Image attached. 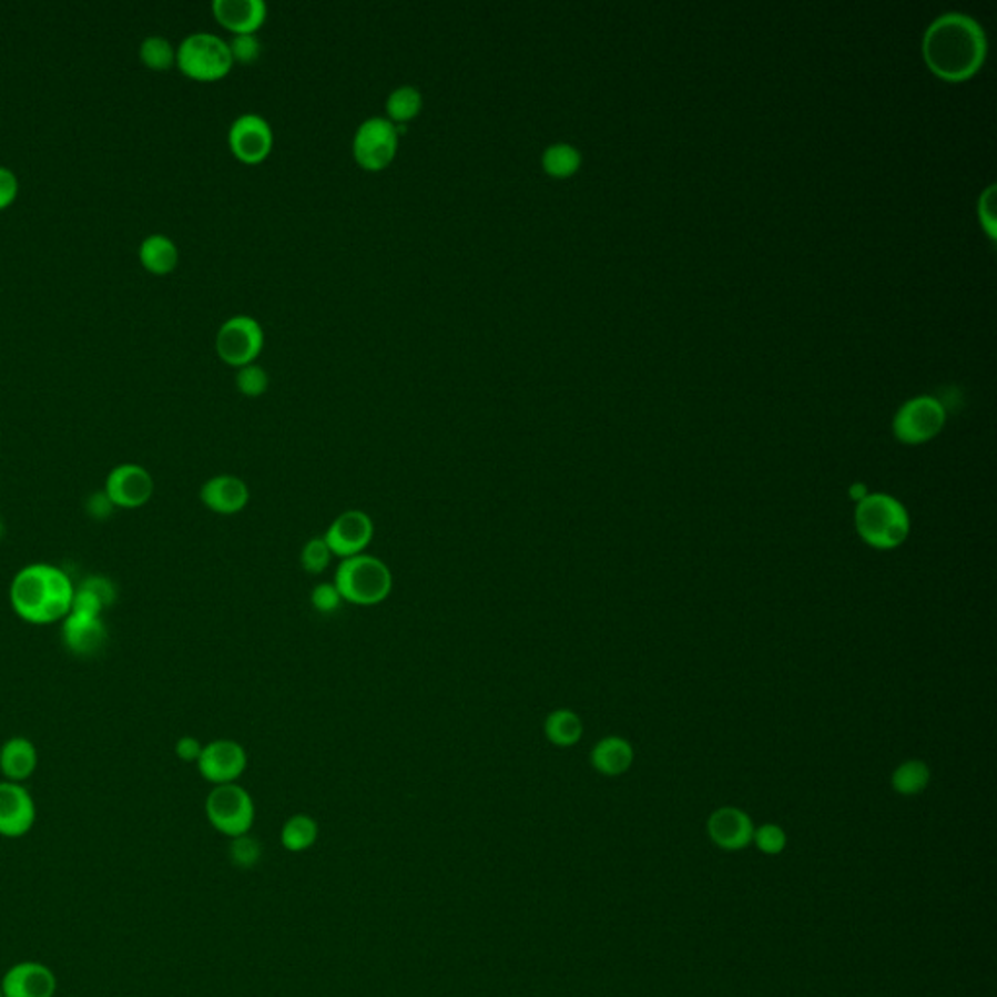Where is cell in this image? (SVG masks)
<instances>
[{"label": "cell", "instance_id": "obj_11", "mask_svg": "<svg viewBox=\"0 0 997 997\" xmlns=\"http://www.w3.org/2000/svg\"><path fill=\"white\" fill-rule=\"evenodd\" d=\"M154 487L151 471L141 464L125 462L108 474L102 489L112 499L115 509L135 511L151 501Z\"/></svg>", "mask_w": 997, "mask_h": 997}, {"label": "cell", "instance_id": "obj_1", "mask_svg": "<svg viewBox=\"0 0 997 997\" xmlns=\"http://www.w3.org/2000/svg\"><path fill=\"white\" fill-rule=\"evenodd\" d=\"M986 33L973 17L943 14L924 35V57L935 74L945 80L968 79L986 57Z\"/></svg>", "mask_w": 997, "mask_h": 997}, {"label": "cell", "instance_id": "obj_8", "mask_svg": "<svg viewBox=\"0 0 997 997\" xmlns=\"http://www.w3.org/2000/svg\"><path fill=\"white\" fill-rule=\"evenodd\" d=\"M264 327L247 314L226 319L216 334V353L231 367L242 368L256 363L264 352Z\"/></svg>", "mask_w": 997, "mask_h": 997}, {"label": "cell", "instance_id": "obj_28", "mask_svg": "<svg viewBox=\"0 0 997 997\" xmlns=\"http://www.w3.org/2000/svg\"><path fill=\"white\" fill-rule=\"evenodd\" d=\"M929 780H932V772L926 762L908 760L894 770L893 787L896 793L912 797V795H919L922 791L926 790Z\"/></svg>", "mask_w": 997, "mask_h": 997}, {"label": "cell", "instance_id": "obj_31", "mask_svg": "<svg viewBox=\"0 0 997 997\" xmlns=\"http://www.w3.org/2000/svg\"><path fill=\"white\" fill-rule=\"evenodd\" d=\"M236 388L247 398L264 396L269 388V375L264 367L252 363V365L240 368L238 375H236Z\"/></svg>", "mask_w": 997, "mask_h": 997}, {"label": "cell", "instance_id": "obj_17", "mask_svg": "<svg viewBox=\"0 0 997 997\" xmlns=\"http://www.w3.org/2000/svg\"><path fill=\"white\" fill-rule=\"evenodd\" d=\"M200 499L208 511L231 517L246 509L250 503V489L246 481L238 476L218 474L201 486Z\"/></svg>", "mask_w": 997, "mask_h": 997}, {"label": "cell", "instance_id": "obj_38", "mask_svg": "<svg viewBox=\"0 0 997 997\" xmlns=\"http://www.w3.org/2000/svg\"><path fill=\"white\" fill-rule=\"evenodd\" d=\"M174 751H176V756L177 759L182 760V762H187V764H197L201 752H203V744H201L200 739H195V736L185 734V736H180V739H177Z\"/></svg>", "mask_w": 997, "mask_h": 997}, {"label": "cell", "instance_id": "obj_37", "mask_svg": "<svg viewBox=\"0 0 997 997\" xmlns=\"http://www.w3.org/2000/svg\"><path fill=\"white\" fill-rule=\"evenodd\" d=\"M18 195V177L12 170L0 166V211L10 207Z\"/></svg>", "mask_w": 997, "mask_h": 997}, {"label": "cell", "instance_id": "obj_39", "mask_svg": "<svg viewBox=\"0 0 997 997\" xmlns=\"http://www.w3.org/2000/svg\"><path fill=\"white\" fill-rule=\"evenodd\" d=\"M994 195H996V190H994V185H989L986 192L981 193L980 197V216L981 223L986 226V231L989 232V236H994V232H996V213H994Z\"/></svg>", "mask_w": 997, "mask_h": 997}, {"label": "cell", "instance_id": "obj_18", "mask_svg": "<svg viewBox=\"0 0 997 997\" xmlns=\"http://www.w3.org/2000/svg\"><path fill=\"white\" fill-rule=\"evenodd\" d=\"M211 9L216 22L234 35L256 33L267 20L264 0H215Z\"/></svg>", "mask_w": 997, "mask_h": 997}, {"label": "cell", "instance_id": "obj_9", "mask_svg": "<svg viewBox=\"0 0 997 997\" xmlns=\"http://www.w3.org/2000/svg\"><path fill=\"white\" fill-rule=\"evenodd\" d=\"M945 415V407L934 396L909 399L894 417V435L904 445H922L942 431Z\"/></svg>", "mask_w": 997, "mask_h": 997}, {"label": "cell", "instance_id": "obj_25", "mask_svg": "<svg viewBox=\"0 0 997 997\" xmlns=\"http://www.w3.org/2000/svg\"><path fill=\"white\" fill-rule=\"evenodd\" d=\"M318 822L308 814H295L291 816L281 830V844L293 854H301L311 850L318 840Z\"/></svg>", "mask_w": 997, "mask_h": 997}, {"label": "cell", "instance_id": "obj_6", "mask_svg": "<svg viewBox=\"0 0 997 997\" xmlns=\"http://www.w3.org/2000/svg\"><path fill=\"white\" fill-rule=\"evenodd\" d=\"M205 814L211 826L228 838L250 834L256 818V806L238 783L215 785L205 801Z\"/></svg>", "mask_w": 997, "mask_h": 997}, {"label": "cell", "instance_id": "obj_35", "mask_svg": "<svg viewBox=\"0 0 997 997\" xmlns=\"http://www.w3.org/2000/svg\"><path fill=\"white\" fill-rule=\"evenodd\" d=\"M754 842L764 854L775 855L782 854L783 847L787 844L785 832L775 824H766L762 828L754 832Z\"/></svg>", "mask_w": 997, "mask_h": 997}, {"label": "cell", "instance_id": "obj_15", "mask_svg": "<svg viewBox=\"0 0 997 997\" xmlns=\"http://www.w3.org/2000/svg\"><path fill=\"white\" fill-rule=\"evenodd\" d=\"M38 818L32 793L24 783L0 782V836L22 838L30 834Z\"/></svg>", "mask_w": 997, "mask_h": 997}, {"label": "cell", "instance_id": "obj_41", "mask_svg": "<svg viewBox=\"0 0 997 997\" xmlns=\"http://www.w3.org/2000/svg\"><path fill=\"white\" fill-rule=\"evenodd\" d=\"M4 535H7V527H4V520L0 517V540L4 538Z\"/></svg>", "mask_w": 997, "mask_h": 997}, {"label": "cell", "instance_id": "obj_29", "mask_svg": "<svg viewBox=\"0 0 997 997\" xmlns=\"http://www.w3.org/2000/svg\"><path fill=\"white\" fill-rule=\"evenodd\" d=\"M139 55L152 71H169L172 64H176V49L162 35H149L141 43Z\"/></svg>", "mask_w": 997, "mask_h": 997}, {"label": "cell", "instance_id": "obj_4", "mask_svg": "<svg viewBox=\"0 0 997 997\" xmlns=\"http://www.w3.org/2000/svg\"><path fill=\"white\" fill-rule=\"evenodd\" d=\"M391 583L390 567L368 553L342 559L334 581L344 602H352L355 607L380 604L390 597Z\"/></svg>", "mask_w": 997, "mask_h": 997}, {"label": "cell", "instance_id": "obj_34", "mask_svg": "<svg viewBox=\"0 0 997 997\" xmlns=\"http://www.w3.org/2000/svg\"><path fill=\"white\" fill-rule=\"evenodd\" d=\"M311 602L312 607L316 608L322 614H332V612H336L344 604V599L337 591L336 584L319 583L312 589Z\"/></svg>", "mask_w": 997, "mask_h": 997}, {"label": "cell", "instance_id": "obj_33", "mask_svg": "<svg viewBox=\"0 0 997 997\" xmlns=\"http://www.w3.org/2000/svg\"><path fill=\"white\" fill-rule=\"evenodd\" d=\"M234 63L252 64L262 57V41L256 33H242L228 41Z\"/></svg>", "mask_w": 997, "mask_h": 997}, {"label": "cell", "instance_id": "obj_13", "mask_svg": "<svg viewBox=\"0 0 997 997\" xmlns=\"http://www.w3.org/2000/svg\"><path fill=\"white\" fill-rule=\"evenodd\" d=\"M247 754L240 742L231 739H216L203 744L197 770L213 785L236 783L240 775L246 772Z\"/></svg>", "mask_w": 997, "mask_h": 997}, {"label": "cell", "instance_id": "obj_26", "mask_svg": "<svg viewBox=\"0 0 997 997\" xmlns=\"http://www.w3.org/2000/svg\"><path fill=\"white\" fill-rule=\"evenodd\" d=\"M421 110H424V94L411 84L391 90L386 100V113L394 125H406L407 121L415 120Z\"/></svg>", "mask_w": 997, "mask_h": 997}, {"label": "cell", "instance_id": "obj_24", "mask_svg": "<svg viewBox=\"0 0 997 997\" xmlns=\"http://www.w3.org/2000/svg\"><path fill=\"white\" fill-rule=\"evenodd\" d=\"M546 739L559 749H571L583 736V721L571 710H553L543 721Z\"/></svg>", "mask_w": 997, "mask_h": 997}, {"label": "cell", "instance_id": "obj_2", "mask_svg": "<svg viewBox=\"0 0 997 997\" xmlns=\"http://www.w3.org/2000/svg\"><path fill=\"white\" fill-rule=\"evenodd\" d=\"M72 599L74 581L71 574L53 563L22 567L10 583V607L20 620L32 625L63 622L71 612Z\"/></svg>", "mask_w": 997, "mask_h": 997}, {"label": "cell", "instance_id": "obj_19", "mask_svg": "<svg viewBox=\"0 0 997 997\" xmlns=\"http://www.w3.org/2000/svg\"><path fill=\"white\" fill-rule=\"evenodd\" d=\"M708 832L719 847L733 850V852L749 846L754 838V826H752L749 814H744L733 806L719 808L711 814Z\"/></svg>", "mask_w": 997, "mask_h": 997}, {"label": "cell", "instance_id": "obj_7", "mask_svg": "<svg viewBox=\"0 0 997 997\" xmlns=\"http://www.w3.org/2000/svg\"><path fill=\"white\" fill-rule=\"evenodd\" d=\"M352 146L353 156L360 169L380 172L388 169L398 154V129L383 115L368 118L355 131Z\"/></svg>", "mask_w": 997, "mask_h": 997}, {"label": "cell", "instance_id": "obj_12", "mask_svg": "<svg viewBox=\"0 0 997 997\" xmlns=\"http://www.w3.org/2000/svg\"><path fill=\"white\" fill-rule=\"evenodd\" d=\"M61 641L64 649L79 659L96 657L110 641L104 616L71 610L61 622Z\"/></svg>", "mask_w": 997, "mask_h": 997}, {"label": "cell", "instance_id": "obj_16", "mask_svg": "<svg viewBox=\"0 0 997 997\" xmlns=\"http://www.w3.org/2000/svg\"><path fill=\"white\" fill-rule=\"evenodd\" d=\"M0 991L2 997H55L57 976L43 963L22 960L4 973Z\"/></svg>", "mask_w": 997, "mask_h": 997}, {"label": "cell", "instance_id": "obj_21", "mask_svg": "<svg viewBox=\"0 0 997 997\" xmlns=\"http://www.w3.org/2000/svg\"><path fill=\"white\" fill-rule=\"evenodd\" d=\"M118 597H120L118 584L113 583L110 577L89 574L80 579L79 583H74L71 610L104 616L105 610L118 602Z\"/></svg>", "mask_w": 997, "mask_h": 997}, {"label": "cell", "instance_id": "obj_32", "mask_svg": "<svg viewBox=\"0 0 997 997\" xmlns=\"http://www.w3.org/2000/svg\"><path fill=\"white\" fill-rule=\"evenodd\" d=\"M231 859L240 869H250L254 867L260 857H262V844L256 838H252L250 834L232 838Z\"/></svg>", "mask_w": 997, "mask_h": 997}, {"label": "cell", "instance_id": "obj_30", "mask_svg": "<svg viewBox=\"0 0 997 997\" xmlns=\"http://www.w3.org/2000/svg\"><path fill=\"white\" fill-rule=\"evenodd\" d=\"M332 558H334V553L329 550L324 536H314L304 543L303 551H301V563H303L304 571L311 574L324 573L332 563Z\"/></svg>", "mask_w": 997, "mask_h": 997}, {"label": "cell", "instance_id": "obj_22", "mask_svg": "<svg viewBox=\"0 0 997 997\" xmlns=\"http://www.w3.org/2000/svg\"><path fill=\"white\" fill-rule=\"evenodd\" d=\"M591 764L599 774L608 777L625 774L633 764V749L622 736H607L594 744Z\"/></svg>", "mask_w": 997, "mask_h": 997}, {"label": "cell", "instance_id": "obj_5", "mask_svg": "<svg viewBox=\"0 0 997 997\" xmlns=\"http://www.w3.org/2000/svg\"><path fill=\"white\" fill-rule=\"evenodd\" d=\"M176 64L187 79L200 82H215L232 71V59L228 41L215 33H190L176 49Z\"/></svg>", "mask_w": 997, "mask_h": 997}, {"label": "cell", "instance_id": "obj_40", "mask_svg": "<svg viewBox=\"0 0 997 997\" xmlns=\"http://www.w3.org/2000/svg\"><path fill=\"white\" fill-rule=\"evenodd\" d=\"M867 495H869V491H867L865 484H854V486L850 487V497H852L854 501H857V503L863 501Z\"/></svg>", "mask_w": 997, "mask_h": 997}, {"label": "cell", "instance_id": "obj_10", "mask_svg": "<svg viewBox=\"0 0 997 997\" xmlns=\"http://www.w3.org/2000/svg\"><path fill=\"white\" fill-rule=\"evenodd\" d=\"M273 129L269 121L257 113H242L228 129L232 154L244 164H262L273 151Z\"/></svg>", "mask_w": 997, "mask_h": 997}, {"label": "cell", "instance_id": "obj_27", "mask_svg": "<svg viewBox=\"0 0 997 997\" xmlns=\"http://www.w3.org/2000/svg\"><path fill=\"white\" fill-rule=\"evenodd\" d=\"M581 166V152L573 144L553 143L543 151L542 169L551 177H569Z\"/></svg>", "mask_w": 997, "mask_h": 997}, {"label": "cell", "instance_id": "obj_42", "mask_svg": "<svg viewBox=\"0 0 997 997\" xmlns=\"http://www.w3.org/2000/svg\"><path fill=\"white\" fill-rule=\"evenodd\" d=\"M0 997H2V991H0Z\"/></svg>", "mask_w": 997, "mask_h": 997}, {"label": "cell", "instance_id": "obj_20", "mask_svg": "<svg viewBox=\"0 0 997 997\" xmlns=\"http://www.w3.org/2000/svg\"><path fill=\"white\" fill-rule=\"evenodd\" d=\"M38 762V749L28 736H10L0 746V774L4 782H28L35 774Z\"/></svg>", "mask_w": 997, "mask_h": 997}, {"label": "cell", "instance_id": "obj_23", "mask_svg": "<svg viewBox=\"0 0 997 997\" xmlns=\"http://www.w3.org/2000/svg\"><path fill=\"white\" fill-rule=\"evenodd\" d=\"M139 257L146 272L154 275H169L176 269L180 262V252L174 240L164 234H151L143 240L139 247Z\"/></svg>", "mask_w": 997, "mask_h": 997}, {"label": "cell", "instance_id": "obj_36", "mask_svg": "<svg viewBox=\"0 0 997 997\" xmlns=\"http://www.w3.org/2000/svg\"><path fill=\"white\" fill-rule=\"evenodd\" d=\"M84 511H87L90 519L96 520V522H104V520L110 519L118 509H115V505L112 503V499L108 497L104 489H98L94 494L89 495V499H87V503H84Z\"/></svg>", "mask_w": 997, "mask_h": 997}, {"label": "cell", "instance_id": "obj_3", "mask_svg": "<svg viewBox=\"0 0 997 997\" xmlns=\"http://www.w3.org/2000/svg\"><path fill=\"white\" fill-rule=\"evenodd\" d=\"M855 530L875 550H894L908 540L906 507L886 494H869L855 507Z\"/></svg>", "mask_w": 997, "mask_h": 997}, {"label": "cell", "instance_id": "obj_14", "mask_svg": "<svg viewBox=\"0 0 997 997\" xmlns=\"http://www.w3.org/2000/svg\"><path fill=\"white\" fill-rule=\"evenodd\" d=\"M375 538V522L367 512L345 511L327 527L324 540L337 558H353L367 550Z\"/></svg>", "mask_w": 997, "mask_h": 997}]
</instances>
